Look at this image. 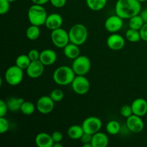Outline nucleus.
<instances>
[{"label": "nucleus", "mask_w": 147, "mask_h": 147, "mask_svg": "<svg viewBox=\"0 0 147 147\" xmlns=\"http://www.w3.org/2000/svg\"><path fill=\"white\" fill-rule=\"evenodd\" d=\"M142 4L138 0H117L115 5L116 14L122 19H130L140 14Z\"/></svg>", "instance_id": "1"}, {"label": "nucleus", "mask_w": 147, "mask_h": 147, "mask_svg": "<svg viewBox=\"0 0 147 147\" xmlns=\"http://www.w3.org/2000/svg\"><path fill=\"white\" fill-rule=\"evenodd\" d=\"M76 75L72 67L62 65L55 70L53 74V78L55 83L59 86H67L71 84Z\"/></svg>", "instance_id": "2"}, {"label": "nucleus", "mask_w": 147, "mask_h": 147, "mask_svg": "<svg viewBox=\"0 0 147 147\" xmlns=\"http://www.w3.org/2000/svg\"><path fill=\"white\" fill-rule=\"evenodd\" d=\"M48 16L47 11L43 5L34 4L29 8L27 11V17L30 24L40 27L45 24Z\"/></svg>", "instance_id": "3"}, {"label": "nucleus", "mask_w": 147, "mask_h": 147, "mask_svg": "<svg viewBox=\"0 0 147 147\" xmlns=\"http://www.w3.org/2000/svg\"><path fill=\"white\" fill-rule=\"evenodd\" d=\"M70 42L80 46L84 44L88 39V32L84 24H76L70 27L68 32Z\"/></svg>", "instance_id": "4"}, {"label": "nucleus", "mask_w": 147, "mask_h": 147, "mask_svg": "<svg viewBox=\"0 0 147 147\" xmlns=\"http://www.w3.org/2000/svg\"><path fill=\"white\" fill-rule=\"evenodd\" d=\"M24 77L23 69L20 68L17 65H11L7 69L4 74L6 82L9 86H16L20 84Z\"/></svg>", "instance_id": "5"}, {"label": "nucleus", "mask_w": 147, "mask_h": 147, "mask_svg": "<svg viewBox=\"0 0 147 147\" xmlns=\"http://www.w3.org/2000/svg\"><path fill=\"white\" fill-rule=\"evenodd\" d=\"M71 67L76 76H86L90 71L91 62L87 56L80 55L73 60Z\"/></svg>", "instance_id": "6"}, {"label": "nucleus", "mask_w": 147, "mask_h": 147, "mask_svg": "<svg viewBox=\"0 0 147 147\" xmlns=\"http://www.w3.org/2000/svg\"><path fill=\"white\" fill-rule=\"evenodd\" d=\"M51 40L56 47L63 49L70 42L68 32L62 27L53 30L51 32Z\"/></svg>", "instance_id": "7"}, {"label": "nucleus", "mask_w": 147, "mask_h": 147, "mask_svg": "<svg viewBox=\"0 0 147 147\" xmlns=\"http://www.w3.org/2000/svg\"><path fill=\"white\" fill-rule=\"evenodd\" d=\"M72 89L78 95H85L89 91L90 82L85 76H76L71 83Z\"/></svg>", "instance_id": "8"}, {"label": "nucleus", "mask_w": 147, "mask_h": 147, "mask_svg": "<svg viewBox=\"0 0 147 147\" xmlns=\"http://www.w3.org/2000/svg\"><path fill=\"white\" fill-rule=\"evenodd\" d=\"M81 126L85 133L93 135L94 134L100 131L102 128V121L98 117L89 116L83 121Z\"/></svg>", "instance_id": "9"}, {"label": "nucleus", "mask_w": 147, "mask_h": 147, "mask_svg": "<svg viewBox=\"0 0 147 147\" xmlns=\"http://www.w3.org/2000/svg\"><path fill=\"white\" fill-rule=\"evenodd\" d=\"M55 103L50 96H43L37 100L36 108L42 114H48L54 109Z\"/></svg>", "instance_id": "10"}, {"label": "nucleus", "mask_w": 147, "mask_h": 147, "mask_svg": "<svg viewBox=\"0 0 147 147\" xmlns=\"http://www.w3.org/2000/svg\"><path fill=\"white\" fill-rule=\"evenodd\" d=\"M126 126L130 131L138 134L144 129V122L141 116L132 114L126 119Z\"/></svg>", "instance_id": "11"}, {"label": "nucleus", "mask_w": 147, "mask_h": 147, "mask_svg": "<svg viewBox=\"0 0 147 147\" xmlns=\"http://www.w3.org/2000/svg\"><path fill=\"white\" fill-rule=\"evenodd\" d=\"M123 19L116 15H111L108 17L105 21V28L111 33H116L123 27Z\"/></svg>", "instance_id": "12"}, {"label": "nucleus", "mask_w": 147, "mask_h": 147, "mask_svg": "<svg viewBox=\"0 0 147 147\" xmlns=\"http://www.w3.org/2000/svg\"><path fill=\"white\" fill-rule=\"evenodd\" d=\"M126 41L121 34L112 33L106 40V45L109 49L113 51H119L124 47Z\"/></svg>", "instance_id": "13"}, {"label": "nucleus", "mask_w": 147, "mask_h": 147, "mask_svg": "<svg viewBox=\"0 0 147 147\" xmlns=\"http://www.w3.org/2000/svg\"><path fill=\"white\" fill-rule=\"evenodd\" d=\"M44 70L45 65L40 60H38L31 62L28 67L26 69V73L30 78L36 79L43 74Z\"/></svg>", "instance_id": "14"}, {"label": "nucleus", "mask_w": 147, "mask_h": 147, "mask_svg": "<svg viewBox=\"0 0 147 147\" xmlns=\"http://www.w3.org/2000/svg\"><path fill=\"white\" fill-rule=\"evenodd\" d=\"M63 19L60 14L52 13L47 16L45 25L46 26L47 29L53 31V30L61 27L63 25Z\"/></svg>", "instance_id": "15"}, {"label": "nucleus", "mask_w": 147, "mask_h": 147, "mask_svg": "<svg viewBox=\"0 0 147 147\" xmlns=\"http://www.w3.org/2000/svg\"><path fill=\"white\" fill-rule=\"evenodd\" d=\"M131 106L133 111V114L142 117L147 113V101L144 98H138L135 99Z\"/></svg>", "instance_id": "16"}, {"label": "nucleus", "mask_w": 147, "mask_h": 147, "mask_svg": "<svg viewBox=\"0 0 147 147\" xmlns=\"http://www.w3.org/2000/svg\"><path fill=\"white\" fill-rule=\"evenodd\" d=\"M57 55L54 50L51 49H45L40 52V60L45 66L53 65L56 62Z\"/></svg>", "instance_id": "17"}, {"label": "nucleus", "mask_w": 147, "mask_h": 147, "mask_svg": "<svg viewBox=\"0 0 147 147\" xmlns=\"http://www.w3.org/2000/svg\"><path fill=\"white\" fill-rule=\"evenodd\" d=\"M34 142L38 147H53L54 144V141L51 135L45 132H41L37 134Z\"/></svg>", "instance_id": "18"}, {"label": "nucleus", "mask_w": 147, "mask_h": 147, "mask_svg": "<svg viewBox=\"0 0 147 147\" xmlns=\"http://www.w3.org/2000/svg\"><path fill=\"white\" fill-rule=\"evenodd\" d=\"M91 144L93 147H106L109 144V136L103 132H97L93 135Z\"/></svg>", "instance_id": "19"}, {"label": "nucleus", "mask_w": 147, "mask_h": 147, "mask_svg": "<svg viewBox=\"0 0 147 147\" xmlns=\"http://www.w3.org/2000/svg\"><path fill=\"white\" fill-rule=\"evenodd\" d=\"M63 53L66 57L71 59V60H74L79 55H80V50L79 49V46L72 42H69L63 48Z\"/></svg>", "instance_id": "20"}, {"label": "nucleus", "mask_w": 147, "mask_h": 147, "mask_svg": "<svg viewBox=\"0 0 147 147\" xmlns=\"http://www.w3.org/2000/svg\"><path fill=\"white\" fill-rule=\"evenodd\" d=\"M84 130H83L82 126L80 125H73L70 126L67 129V136L71 139L78 140L81 139L82 136L84 134Z\"/></svg>", "instance_id": "21"}, {"label": "nucleus", "mask_w": 147, "mask_h": 147, "mask_svg": "<svg viewBox=\"0 0 147 147\" xmlns=\"http://www.w3.org/2000/svg\"><path fill=\"white\" fill-rule=\"evenodd\" d=\"M24 100L22 98H16L12 97L9 98L7 100V104L8 106L9 110L11 111L15 112L17 111H20L22 104L24 103Z\"/></svg>", "instance_id": "22"}, {"label": "nucleus", "mask_w": 147, "mask_h": 147, "mask_svg": "<svg viewBox=\"0 0 147 147\" xmlns=\"http://www.w3.org/2000/svg\"><path fill=\"white\" fill-rule=\"evenodd\" d=\"M88 7L92 11H100L106 7L107 0H86Z\"/></svg>", "instance_id": "23"}, {"label": "nucleus", "mask_w": 147, "mask_h": 147, "mask_svg": "<svg viewBox=\"0 0 147 147\" xmlns=\"http://www.w3.org/2000/svg\"><path fill=\"white\" fill-rule=\"evenodd\" d=\"M40 35V28L39 26L31 24L26 30V37L30 40H36Z\"/></svg>", "instance_id": "24"}, {"label": "nucleus", "mask_w": 147, "mask_h": 147, "mask_svg": "<svg viewBox=\"0 0 147 147\" xmlns=\"http://www.w3.org/2000/svg\"><path fill=\"white\" fill-rule=\"evenodd\" d=\"M144 24V22L143 19L141 17L140 14L135 15L132 17L131 18L129 19V27L131 29L140 30V29L142 28Z\"/></svg>", "instance_id": "25"}, {"label": "nucleus", "mask_w": 147, "mask_h": 147, "mask_svg": "<svg viewBox=\"0 0 147 147\" xmlns=\"http://www.w3.org/2000/svg\"><path fill=\"white\" fill-rule=\"evenodd\" d=\"M106 130L108 134L111 135H116L120 132L121 124L119 121L111 120L108 122L106 126Z\"/></svg>", "instance_id": "26"}, {"label": "nucleus", "mask_w": 147, "mask_h": 147, "mask_svg": "<svg viewBox=\"0 0 147 147\" xmlns=\"http://www.w3.org/2000/svg\"><path fill=\"white\" fill-rule=\"evenodd\" d=\"M36 109V106H34L32 102L24 100L20 108V111L26 116H30L34 113Z\"/></svg>", "instance_id": "27"}, {"label": "nucleus", "mask_w": 147, "mask_h": 147, "mask_svg": "<svg viewBox=\"0 0 147 147\" xmlns=\"http://www.w3.org/2000/svg\"><path fill=\"white\" fill-rule=\"evenodd\" d=\"M31 60L27 55H20L15 60V65L23 70H26L31 63Z\"/></svg>", "instance_id": "28"}, {"label": "nucleus", "mask_w": 147, "mask_h": 147, "mask_svg": "<svg viewBox=\"0 0 147 147\" xmlns=\"http://www.w3.org/2000/svg\"><path fill=\"white\" fill-rule=\"evenodd\" d=\"M126 38L128 41L131 42H137L142 40L139 30H134V29L131 28H129L126 31Z\"/></svg>", "instance_id": "29"}, {"label": "nucleus", "mask_w": 147, "mask_h": 147, "mask_svg": "<svg viewBox=\"0 0 147 147\" xmlns=\"http://www.w3.org/2000/svg\"><path fill=\"white\" fill-rule=\"evenodd\" d=\"M50 96L55 102H60L64 98V92L61 89L55 88L52 90Z\"/></svg>", "instance_id": "30"}, {"label": "nucleus", "mask_w": 147, "mask_h": 147, "mask_svg": "<svg viewBox=\"0 0 147 147\" xmlns=\"http://www.w3.org/2000/svg\"><path fill=\"white\" fill-rule=\"evenodd\" d=\"M9 129V123L8 120L4 117H0V134H3L7 132Z\"/></svg>", "instance_id": "31"}, {"label": "nucleus", "mask_w": 147, "mask_h": 147, "mask_svg": "<svg viewBox=\"0 0 147 147\" xmlns=\"http://www.w3.org/2000/svg\"><path fill=\"white\" fill-rule=\"evenodd\" d=\"M120 113L123 117L127 119L130 116L133 114V111H132L131 106L129 105H124L122 106L120 109Z\"/></svg>", "instance_id": "32"}, {"label": "nucleus", "mask_w": 147, "mask_h": 147, "mask_svg": "<svg viewBox=\"0 0 147 147\" xmlns=\"http://www.w3.org/2000/svg\"><path fill=\"white\" fill-rule=\"evenodd\" d=\"M10 4L8 0H0V14H7L10 9Z\"/></svg>", "instance_id": "33"}, {"label": "nucleus", "mask_w": 147, "mask_h": 147, "mask_svg": "<svg viewBox=\"0 0 147 147\" xmlns=\"http://www.w3.org/2000/svg\"><path fill=\"white\" fill-rule=\"evenodd\" d=\"M27 55L29 56L31 61H35V60H40V53L36 49H32L28 52Z\"/></svg>", "instance_id": "34"}, {"label": "nucleus", "mask_w": 147, "mask_h": 147, "mask_svg": "<svg viewBox=\"0 0 147 147\" xmlns=\"http://www.w3.org/2000/svg\"><path fill=\"white\" fill-rule=\"evenodd\" d=\"M8 110L7 102L3 100H0V117H4L7 115Z\"/></svg>", "instance_id": "35"}, {"label": "nucleus", "mask_w": 147, "mask_h": 147, "mask_svg": "<svg viewBox=\"0 0 147 147\" xmlns=\"http://www.w3.org/2000/svg\"><path fill=\"white\" fill-rule=\"evenodd\" d=\"M50 2L56 8H62L66 4L67 0H50Z\"/></svg>", "instance_id": "36"}, {"label": "nucleus", "mask_w": 147, "mask_h": 147, "mask_svg": "<svg viewBox=\"0 0 147 147\" xmlns=\"http://www.w3.org/2000/svg\"><path fill=\"white\" fill-rule=\"evenodd\" d=\"M52 138H53V141L55 142H61L62 140L63 139V134L58 131H55L52 134Z\"/></svg>", "instance_id": "37"}, {"label": "nucleus", "mask_w": 147, "mask_h": 147, "mask_svg": "<svg viewBox=\"0 0 147 147\" xmlns=\"http://www.w3.org/2000/svg\"><path fill=\"white\" fill-rule=\"evenodd\" d=\"M141 34V38L144 41L147 42V23H144L142 28L139 30Z\"/></svg>", "instance_id": "38"}, {"label": "nucleus", "mask_w": 147, "mask_h": 147, "mask_svg": "<svg viewBox=\"0 0 147 147\" xmlns=\"http://www.w3.org/2000/svg\"><path fill=\"white\" fill-rule=\"evenodd\" d=\"M92 137H93V135L90 134L84 133V134L82 136L81 140L82 143L83 144H86V143H91L92 141Z\"/></svg>", "instance_id": "39"}, {"label": "nucleus", "mask_w": 147, "mask_h": 147, "mask_svg": "<svg viewBox=\"0 0 147 147\" xmlns=\"http://www.w3.org/2000/svg\"><path fill=\"white\" fill-rule=\"evenodd\" d=\"M140 14L141 17H142L144 23H147V9H145L141 11L140 14Z\"/></svg>", "instance_id": "40"}, {"label": "nucleus", "mask_w": 147, "mask_h": 147, "mask_svg": "<svg viewBox=\"0 0 147 147\" xmlns=\"http://www.w3.org/2000/svg\"><path fill=\"white\" fill-rule=\"evenodd\" d=\"M33 2V4H40V5H44L46 3L50 1V0H31Z\"/></svg>", "instance_id": "41"}, {"label": "nucleus", "mask_w": 147, "mask_h": 147, "mask_svg": "<svg viewBox=\"0 0 147 147\" xmlns=\"http://www.w3.org/2000/svg\"><path fill=\"white\" fill-rule=\"evenodd\" d=\"M62 146H63V145L60 144V142H55L53 147H62Z\"/></svg>", "instance_id": "42"}, {"label": "nucleus", "mask_w": 147, "mask_h": 147, "mask_svg": "<svg viewBox=\"0 0 147 147\" xmlns=\"http://www.w3.org/2000/svg\"><path fill=\"white\" fill-rule=\"evenodd\" d=\"M83 147H93V146H92V144H91V143L83 144Z\"/></svg>", "instance_id": "43"}, {"label": "nucleus", "mask_w": 147, "mask_h": 147, "mask_svg": "<svg viewBox=\"0 0 147 147\" xmlns=\"http://www.w3.org/2000/svg\"><path fill=\"white\" fill-rule=\"evenodd\" d=\"M9 1L10 3H13V2H14V1H16V0H8Z\"/></svg>", "instance_id": "44"}, {"label": "nucleus", "mask_w": 147, "mask_h": 147, "mask_svg": "<svg viewBox=\"0 0 147 147\" xmlns=\"http://www.w3.org/2000/svg\"><path fill=\"white\" fill-rule=\"evenodd\" d=\"M138 1H139L140 2H144V1H146L147 0H138Z\"/></svg>", "instance_id": "45"}]
</instances>
